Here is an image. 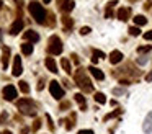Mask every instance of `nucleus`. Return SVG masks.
<instances>
[{
	"label": "nucleus",
	"instance_id": "46",
	"mask_svg": "<svg viewBox=\"0 0 152 134\" xmlns=\"http://www.w3.org/2000/svg\"><path fill=\"white\" fill-rule=\"evenodd\" d=\"M0 134H12V131H8V129H7V131H4V133H0Z\"/></svg>",
	"mask_w": 152,
	"mask_h": 134
},
{
	"label": "nucleus",
	"instance_id": "31",
	"mask_svg": "<svg viewBox=\"0 0 152 134\" xmlns=\"http://www.w3.org/2000/svg\"><path fill=\"white\" fill-rule=\"evenodd\" d=\"M124 93H126V90H124V88H119V87H116V88H113V95H124Z\"/></svg>",
	"mask_w": 152,
	"mask_h": 134
},
{
	"label": "nucleus",
	"instance_id": "38",
	"mask_svg": "<svg viewBox=\"0 0 152 134\" xmlns=\"http://www.w3.org/2000/svg\"><path fill=\"white\" fill-rule=\"evenodd\" d=\"M46 119H48V126H49V129L54 131V124H53V119H51L49 114H46Z\"/></svg>",
	"mask_w": 152,
	"mask_h": 134
},
{
	"label": "nucleus",
	"instance_id": "2",
	"mask_svg": "<svg viewBox=\"0 0 152 134\" xmlns=\"http://www.w3.org/2000/svg\"><path fill=\"white\" fill-rule=\"evenodd\" d=\"M28 10H29L31 17L34 18L36 23H39V25H44V23H46V10H44V7H43L39 2H34V0H33V2H29Z\"/></svg>",
	"mask_w": 152,
	"mask_h": 134
},
{
	"label": "nucleus",
	"instance_id": "16",
	"mask_svg": "<svg viewBox=\"0 0 152 134\" xmlns=\"http://www.w3.org/2000/svg\"><path fill=\"white\" fill-rule=\"evenodd\" d=\"M129 17H131V8H126V7H123V8L118 10V18L121 21H127V20H129Z\"/></svg>",
	"mask_w": 152,
	"mask_h": 134
},
{
	"label": "nucleus",
	"instance_id": "48",
	"mask_svg": "<svg viewBox=\"0 0 152 134\" xmlns=\"http://www.w3.org/2000/svg\"><path fill=\"white\" fill-rule=\"evenodd\" d=\"M0 39H2V29H0Z\"/></svg>",
	"mask_w": 152,
	"mask_h": 134
},
{
	"label": "nucleus",
	"instance_id": "27",
	"mask_svg": "<svg viewBox=\"0 0 152 134\" xmlns=\"http://www.w3.org/2000/svg\"><path fill=\"white\" fill-rule=\"evenodd\" d=\"M74 121H75V114H72V116H70L69 119H66V121H64V123H67V124H66V128H67L69 131L72 129V128H74V124H75Z\"/></svg>",
	"mask_w": 152,
	"mask_h": 134
},
{
	"label": "nucleus",
	"instance_id": "49",
	"mask_svg": "<svg viewBox=\"0 0 152 134\" xmlns=\"http://www.w3.org/2000/svg\"><path fill=\"white\" fill-rule=\"evenodd\" d=\"M2 5H4V3H2V0H0V8H2Z\"/></svg>",
	"mask_w": 152,
	"mask_h": 134
},
{
	"label": "nucleus",
	"instance_id": "17",
	"mask_svg": "<svg viewBox=\"0 0 152 134\" xmlns=\"http://www.w3.org/2000/svg\"><path fill=\"white\" fill-rule=\"evenodd\" d=\"M121 61H123V52H121V51H111L110 62L111 64H119Z\"/></svg>",
	"mask_w": 152,
	"mask_h": 134
},
{
	"label": "nucleus",
	"instance_id": "6",
	"mask_svg": "<svg viewBox=\"0 0 152 134\" xmlns=\"http://www.w3.org/2000/svg\"><path fill=\"white\" fill-rule=\"evenodd\" d=\"M49 92L56 100H62V96H64V88L59 85L57 80H51L49 82Z\"/></svg>",
	"mask_w": 152,
	"mask_h": 134
},
{
	"label": "nucleus",
	"instance_id": "32",
	"mask_svg": "<svg viewBox=\"0 0 152 134\" xmlns=\"http://www.w3.org/2000/svg\"><path fill=\"white\" fill-rule=\"evenodd\" d=\"M93 56L97 59H103L105 57V52H103V51H98V49H93Z\"/></svg>",
	"mask_w": 152,
	"mask_h": 134
},
{
	"label": "nucleus",
	"instance_id": "22",
	"mask_svg": "<svg viewBox=\"0 0 152 134\" xmlns=\"http://www.w3.org/2000/svg\"><path fill=\"white\" fill-rule=\"evenodd\" d=\"M61 66H62V69H64L67 74H72V66H70V61L67 57H62L61 59Z\"/></svg>",
	"mask_w": 152,
	"mask_h": 134
},
{
	"label": "nucleus",
	"instance_id": "18",
	"mask_svg": "<svg viewBox=\"0 0 152 134\" xmlns=\"http://www.w3.org/2000/svg\"><path fill=\"white\" fill-rule=\"evenodd\" d=\"M74 100L80 105V110H82V111H87V100H85V96H83L82 93H75Z\"/></svg>",
	"mask_w": 152,
	"mask_h": 134
},
{
	"label": "nucleus",
	"instance_id": "8",
	"mask_svg": "<svg viewBox=\"0 0 152 134\" xmlns=\"http://www.w3.org/2000/svg\"><path fill=\"white\" fill-rule=\"evenodd\" d=\"M75 3L72 2V0H57V8L61 10L62 13H70L72 10H74Z\"/></svg>",
	"mask_w": 152,
	"mask_h": 134
},
{
	"label": "nucleus",
	"instance_id": "9",
	"mask_svg": "<svg viewBox=\"0 0 152 134\" xmlns=\"http://www.w3.org/2000/svg\"><path fill=\"white\" fill-rule=\"evenodd\" d=\"M23 74V64H21V57L15 56L13 57V69H12V75L13 77H20Z\"/></svg>",
	"mask_w": 152,
	"mask_h": 134
},
{
	"label": "nucleus",
	"instance_id": "26",
	"mask_svg": "<svg viewBox=\"0 0 152 134\" xmlns=\"http://www.w3.org/2000/svg\"><path fill=\"white\" fill-rule=\"evenodd\" d=\"M18 87H20V90L23 93L29 92V85H28V82H25V80H20V82H18Z\"/></svg>",
	"mask_w": 152,
	"mask_h": 134
},
{
	"label": "nucleus",
	"instance_id": "3",
	"mask_svg": "<svg viewBox=\"0 0 152 134\" xmlns=\"http://www.w3.org/2000/svg\"><path fill=\"white\" fill-rule=\"evenodd\" d=\"M17 108L20 113L26 114V116H36V105L31 98H21L17 101Z\"/></svg>",
	"mask_w": 152,
	"mask_h": 134
},
{
	"label": "nucleus",
	"instance_id": "29",
	"mask_svg": "<svg viewBox=\"0 0 152 134\" xmlns=\"http://www.w3.org/2000/svg\"><path fill=\"white\" fill-rule=\"evenodd\" d=\"M149 51H152V44H149V46H139V47H137V52H139V54L149 52Z\"/></svg>",
	"mask_w": 152,
	"mask_h": 134
},
{
	"label": "nucleus",
	"instance_id": "28",
	"mask_svg": "<svg viewBox=\"0 0 152 134\" xmlns=\"http://www.w3.org/2000/svg\"><path fill=\"white\" fill-rule=\"evenodd\" d=\"M127 31H129V34H131V36H139V33H141L139 26H131Z\"/></svg>",
	"mask_w": 152,
	"mask_h": 134
},
{
	"label": "nucleus",
	"instance_id": "23",
	"mask_svg": "<svg viewBox=\"0 0 152 134\" xmlns=\"http://www.w3.org/2000/svg\"><path fill=\"white\" fill-rule=\"evenodd\" d=\"M134 23H136V26H144V25H147V18L144 17V15H136Z\"/></svg>",
	"mask_w": 152,
	"mask_h": 134
},
{
	"label": "nucleus",
	"instance_id": "15",
	"mask_svg": "<svg viewBox=\"0 0 152 134\" xmlns=\"http://www.w3.org/2000/svg\"><path fill=\"white\" fill-rule=\"evenodd\" d=\"M44 64H46V67H48V70H49V72H53V74H57V64H56L54 57H46Z\"/></svg>",
	"mask_w": 152,
	"mask_h": 134
},
{
	"label": "nucleus",
	"instance_id": "41",
	"mask_svg": "<svg viewBox=\"0 0 152 134\" xmlns=\"http://www.w3.org/2000/svg\"><path fill=\"white\" fill-rule=\"evenodd\" d=\"M77 134H95V133H93L92 129H80Z\"/></svg>",
	"mask_w": 152,
	"mask_h": 134
},
{
	"label": "nucleus",
	"instance_id": "14",
	"mask_svg": "<svg viewBox=\"0 0 152 134\" xmlns=\"http://www.w3.org/2000/svg\"><path fill=\"white\" fill-rule=\"evenodd\" d=\"M61 21H62V25H64V31L69 33L70 29H72V26H74V20H72L69 15H64V17L61 18Z\"/></svg>",
	"mask_w": 152,
	"mask_h": 134
},
{
	"label": "nucleus",
	"instance_id": "47",
	"mask_svg": "<svg viewBox=\"0 0 152 134\" xmlns=\"http://www.w3.org/2000/svg\"><path fill=\"white\" fill-rule=\"evenodd\" d=\"M43 2H44V3H49V2H51V0H43Z\"/></svg>",
	"mask_w": 152,
	"mask_h": 134
},
{
	"label": "nucleus",
	"instance_id": "7",
	"mask_svg": "<svg viewBox=\"0 0 152 134\" xmlns=\"http://www.w3.org/2000/svg\"><path fill=\"white\" fill-rule=\"evenodd\" d=\"M2 95H4V98L7 101H13L15 98H17V88H15V85L8 84V85H5L4 88H2Z\"/></svg>",
	"mask_w": 152,
	"mask_h": 134
},
{
	"label": "nucleus",
	"instance_id": "19",
	"mask_svg": "<svg viewBox=\"0 0 152 134\" xmlns=\"http://www.w3.org/2000/svg\"><path fill=\"white\" fill-rule=\"evenodd\" d=\"M87 70L90 72V74H92V75H93V77H95V79H97V80H103V79H105V74H103V72L100 70V69H97V67H95V66L88 67Z\"/></svg>",
	"mask_w": 152,
	"mask_h": 134
},
{
	"label": "nucleus",
	"instance_id": "5",
	"mask_svg": "<svg viewBox=\"0 0 152 134\" xmlns=\"http://www.w3.org/2000/svg\"><path fill=\"white\" fill-rule=\"evenodd\" d=\"M113 75L118 77V79H121V75H126V79L129 75L137 77V75H141V70H136L131 64H127V66H124V67H119V69H116V70L113 72ZM129 80H131V79H129Z\"/></svg>",
	"mask_w": 152,
	"mask_h": 134
},
{
	"label": "nucleus",
	"instance_id": "37",
	"mask_svg": "<svg viewBox=\"0 0 152 134\" xmlns=\"http://www.w3.org/2000/svg\"><path fill=\"white\" fill-rule=\"evenodd\" d=\"M44 84H46V80H44V79H39V82H38V87H36L39 92H41L43 88H44Z\"/></svg>",
	"mask_w": 152,
	"mask_h": 134
},
{
	"label": "nucleus",
	"instance_id": "39",
	"mask_svg": "<svg viewBox=\"0 0 152 134\" xmlns=\"http://www.w3.org/2000/svg\"><path fill=\"white\" fill-rule=\"evenodd\" d=\"M136 62L139 64V66H144V64H147V57H137Z\"/></svg>",
	"mask_w": 152,
	"mask_h": 134
},
{
	"label": "nucleus",
	"instance_id": "1",
	"mask_svg": "<svg viewBox=\"0 0 152 134\" xmlns=\"http://www.w3.org/2000/svg\"><path fill=\"white\" fill-rule=\"evenodd\" d=\"M74 80H75V84L78 85V88L83 90V92L88 93V92L93 90V84H92V80L87 77V70H85V69H82V67H78L77 70H75Z\"/></svg>",
	"mask_w": 152,
	"mask_h": 134
},
{
	"label": "nucleus",
	"instance_id": "44",
	"mask_svg": "<svg viewBox=\"0 0 152 134\" xmlns=\"http://www.w3.org/2000/svg\"><path fill=\"white\" fill-rule=\"evenodd\" d=\"M13 2H15V3H18V7H21V5H23V0H13Z\"/></svg>",
	"mask_w": 152,
	"mask_h": 134
},
{
	"label": "nucleus",
	"instance_id": "35",
	"mask_svg": "<svg viewBox=\"0 0 152 134\" xmlns=\"http://www.w3.org/2000/svg\"><path fill=\"white\" fill-rule=\"evenodd\" d=\"M39 128H41V119H34V123H33V128H31V129H33V131H38Z\"/></svg>",
	"mask_w": 152,
	"mask_h": 134
},
{
	"label": "nucleus",
	"instance_id": "43",
	"mask_svg": "<svg viewBox=\"0 0 152 134\" xmlns=\"http://www.w3.org/2000/svg\"><path fill=\"white\" fill-rule=\"evenodd\" d=\"M28 131H29L28 128H23V129L20 131V134H28Z\"/></svg>",
	"mask_w": 152,
	"mask_h": 134
},
{
	"label": "nucleus",
	"instance_id": "45",
	"mask_svg": "<svg viewBox=\"0 0 152 134\" xmlns=\"http://www.w3.org/2000/svg\"><path fill=\"white\" fill-rule=\"evenodd\" d=\"M146 80H147V82H149V80H152V72H151V74H147V77H146Z\"/></svg>",
	"mask_w": 152,
	"mask_h": 134
},
{
	"label": "nucleus",
	"instance_id": "12",
	"mask_svg": "<svg viewBox=\"0 0 152 134\" xmlns=\"http://www.w3.org/2000/svg\"><path fill=\"white\" fill-rule=\"evenodd\" d=\"M10 56H12V51H10V47L4 46V47H2V67H4V69H7V67H8Z\"/></svg>",
	"mask_w": 152,
	"mask_h": 134
},
{
	"label": "nucleus",
	"instance_id": "33",
	"mask_svg": "<svg viewBox=\"0 0 152 134\" xmlns=\"http://www.w3.org/2000/svg\"><path fill=\"white\" fill-rule=\"evenodd\" d=\"M48 18H49V20H48V25L49 26H54V23H56V20H54V13H48Z\"/></svg>",
	"mask_w": 152,
	"mask_h": 134
},
{
	"label": "nucleus",
	"instance_id": "4",
	"mask_svg": "<svg viewBox=\"0 0 152 134\" xmlns=\"http://www.w3.org/2000/svg\"><path fill=\"white\" fill-rule=\"evenodd\" d=\"M62 49H64V44H62L61 38L57 34H53L49 38V41H48V52L51 56H59L62 52Z\"/></svg>",
	"mask_w": 152,
	"mask_h": 134
},
{
	"label": "nucleus",
	"instance_id": "10",
	"mask_svg": "<svg viewBox=\"0 0 152 134\" xmlns=\"http://www.w3.org/2000/svg\"><path fill=\"white\" fill-rule=\"evenodd\" d=\"M23 26H25V21L21 20V18H17V20L12 23V26H10V29H8V33L12 34V36H17L21 29H23Z\"/></svg>",
	"mask_w": 152,
	"mask_h": 134
},
{
	"label": "nucleus",
	"instance_id": "20",
	"mask_svg": "<svg viewBox=\"0 0 152 134\" xmlns=\"http://www.w3.org/2000/svg\"><path fill=\"white\" fill-rule=\"evenodd\" d=\"M33 44H31V43H23V44H21V52H23V54L25 56H31L33 54Z\"/></svg>",
	"mask_w": 152,
	"mask_h": 134
},
{
	"label": "nucleus",
	"instance_id": "11",
	"mask_svg": "<svg viewBox=\"0 0 152 134\" xmlns=\"http://www.w3.org/2000/svg\"><path fill=\"white\" fill-rule=\"evenodd\" d=\"M23 39H25L26 43L31 41V44H34V43L39 41V34H38L34 29H28V31H25V33H23Z\"/></svg>",
	"mask_w": 152,
	"mask_h": 134
},
{
	"label": "nucleus",
	"instance_id": "21",
	"mask_svg": "<svg viewBox=\"0 0 152 134\" xmlns=\"http://www.w3.org/2000/svg\"><path fill=\"white\" fill-rule=\"evenodd\" d=\"M115 5H118V0H111L110 3H106V13H105L106 18L113 17V7H115Z\"/></svg>",
	"mask_w": 152,
	"mask_h": 134
},
{
	"label": "nucleus",
	"instance_id": "30",
	"mask_svg": "<svg viewBox=\"0 0 152 134\" xmlns=\"http://www.w3.org/2000/svg\"><path fill=\"white\" fill-rule=\"evenodd\" d=\"M70 108V101H61V105H59V110L61 111H66V110Z\"/></svg>",
	"mask_w": 152,
	"mask_h": 134
},
{
	"label": "nucleus",
	"instance_id": "42",
	"mask_svg": "<svg viewBox=\"0 0 152 134\" xmlns=\"http://www.w3.org/2000/svg\"><path fill=\"white\" fill-rule=\"evenodd\" d=\"M70 57H72V61H74L75 64H78L80 61H78V57H77V54H70Z\"/></svg>",
	"mask_w": 152,
	"mask_h": 134
},
{
	"label": "nucleus",
	"instance_id": "24",
	"mask_svg": "<svg viewBox=\"0 0 152 134\" xmlns=\"http://www.w3.org/2000/svg\"><path fill=\"white\" fill-rule=\"evenodd\" d=\"M95 101L100 103V105H105V103H106V98H105V95H103L102 92H97L95 93Z\"/></svg>",
	"mask_w": 152,
	"mask_h": 134
},
{
	"label": "nucleus",
	"instance_id": "40",
	"mask_svg": "<svg viewBox=\"0 0 152 134\" xmlns=\"http://www.w3.org/2000/svg\"><path fill=\"white\" fill-rule=\"evenodd\" d=\"M144 39L152 41V29H151V31H147V33H144Z\"/></svg>",
	"mask_w": 152,
	"mask_h": 134
},
{
	"label": "nucleus",
	"instance_id": "25",
	"mask_svg": "<svg viewBox=\"0 0 152 134\" xmlns=\"http://www.w3.org/2000/svg\"><path fill=\"white\" fill-rule=\"evenodd\" d=\"M121 113H123V110H115V111H111V113H108L106 116L103 118V121H108V119H111V118H116V116H119Z\"/></svg>",
	"mask_w": 152,
	"mask_h": 134
},
{
	"label": "nucleus",
	"instance_id": "34",
	"mask_svg": "<svg viewBox=\"0 0 152 134\" xmlns=\"http://www.w3.org/2000/svg\"><path fill=\"white\" fill-rule=\"evenodd\" d=\"M90 31H92V28H90V26H82V28H80V34H82V36L88 34Z\"/></svg>",
	"mask_w": 152,
	"mask_h": 134
},
{
	"label": "nucleus",
	"instance_id": "36",
	"mask_svg": "<svg viewBox=\"0 0 152 134\" xmlns=\"http://www.w3.org/2000/svg\"><path fill=\"white\" fill-rule=\"evenodd\" d=\"M7 118H8V113H7V111H4V113L0 114V124H5Z\"/></svg>",
	"mask_w": 152,
	"mask_h": 134
},
{
	"label": "nucleus",
	"instance_id": "13",
	"mask_svg": "<svg viewBox=\"0 0 152 134\" xmlns=\"http://www.w3.org/2000/svg\"><path fill=\"white\" fill-rule=\"evenodd\" d=\"M142 131L146 134H151L152 133V113H149L147 116H146V119H144L142 123Z\"/></svg>",
	"mask_w": 152,
	"mask_h": 134
}]
</instances>
